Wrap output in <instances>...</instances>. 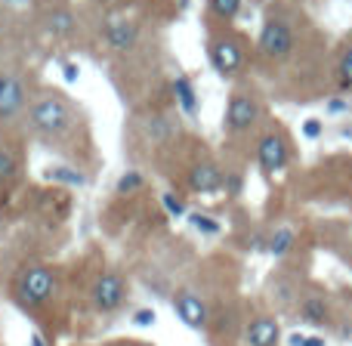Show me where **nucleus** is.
<instances>
[{"instance_id": "obj_15", "label": "nucleus", "mask_w": 352, "mask_h": 346, "mask_svg": "<svg viewBox=\"0 0 352 346\" xmlns=\"http://www.w3.org/2000/svg\"><path fill=\"white\" fill-rule=\"evenodd\" d=\"M173 93H176V102L182 105L186 115H195V111H198V96H195V87L186 74H179V78L173 80Z\"/></svg>"}, {"instance_id": "obj_23", "label": "nucleus", "mask_w": 352, "mask_h": 346, "mask_svg": "<svg viewBox=\"0 0 352 346\" xmlns=\"http://www.w3.org/2000/svg\"><path fill=\"white\" fill-rule=\"evenodd\" d=\"M133 322L140 325V328H152V325H155V312H152V310H140V312L133 316Z\"/></svg>"}, {"instance_id": "obj_19", "label": "nucleus", "mask_w": 352, "mask_h": 346, "mask_svg": "<svg viewBox=\"0 0 352 346\" xmlns=\"http://www.w3.org/2000/svg\"><path fill=\"white\" fill-rule=\"evenodd\" d=\"M337 80H340L343 90H352V47L337 62Z\"/></svg>"}, {"instance_id": "obj_30", "label": "nucleus", "mask_w": 352, "mask_h": 346, "mask_svg": "<svg viewBox=\"0 0 352 346\" xmlns=\"http://www.w3.org/2000/svg\"><path fill=\"white\" fill-rule=\"evenodd\" d=\"M256 3H260V0H256Z\"/></svg>"}, {"instance_id": "obj_26", "label": "nucleus", "mask_w": 352, "mask_h": 346, "mask_svg": "<svg viewBox=\"0 0 352 346\" xmlns=\"http://www.w3.org/2000/svg\"><path fill=\"white\" fill-rule=\"evenodd\" d=\"M65 171H68V167H59V171L50 173V176H59V180H68V182H84V176H80V173H65Z\"/></svg>"}, {"instance_id": "obj_3", "label": "nucleus", "mask_w": 352, "mask_h": 346, "mask_svg": "<svg viewBox=\"0 0 352 346\" xmlns=\"http://www.w3.org/2000/svg\"><path fill=\"white\" fill-rule=\"evenodd\" d=\"M294 31L285 19H275L269 16L260 28V37H256V53L263 59H272V62H285L287 56L294 53Z\"/></svg>"}, {"instance_id": "obj_20", "label": "nucleus", "mask_w": 352, "mask_h": 346, "mask_svg": "<svg viewBox=\"0 0 352 346\" xmlns=\"http://www.w3.org/2000/svg\"><path fill=\"white\" fill-rule=\"evenodd\" d=\"M118 195H130V192H136V188H142V176L136 173V171H130V173H124L121 180H118Z\"/></svg>"}, {"instance_id": "obj_13", "label": "nucleus", "mask_w": 352, "mask_h": 346, "mask_svg": "<svg viewBox=\"0 0 352 346\" xmlns=\"http://www.w3.org/2000/svg\"><path fill=\"white\" fill-rule=\"evenodd\" d=\"M19 176V155L12 146H6V142H0V192H6V188L16 182Z\"/></svg>"}, {"instance_id": "obj_9", "label": "nucleus", "mask_w": 352, "mask_h": 346, "mask_svg": "<svg viewBox=\"0 0 352 346\" xmlns=\"http://www.w3.org/2000/svg\"><path fill=\"white\" fill-rule=\"evenodd\" d=\"M173 310H176V316L182 318V325H188V328H195V331L207 328V318H210V312H207V303L198 297V294L179 291L173 297Z\"/></svg>"}, {"instance_id": "obj_16", "label": "nucleus", "mask_w": 352, "mask_h": 346, "mask_svg": "<svg viewBox=\"0 0 352 346\" xmlns=\"http://www.w3.org/2000/svg\"><path fill=\"white\" fill-rule=\"evenodd\" d=\"M74 28H78V22H74V12H68V10H53V12L47 16V31H50V34L68 37Z\"/></svg>"}, {"instance_id": "obj_28", "label": "nucleus", "mask_w": 352, "mask_h": 346, "mask_svg": "<svg viewBox=\"0 0 352 346\" xmlns=\"http://www.w3.org/2000/svg\"><path fill=\"white\" fill-rule=\"evenodd\" d=\"M31 346H43V343H41V337H31Z\"/></svg>"}, {"instance_id": "obj_1", "label": "nucleus", "mask_w": 352, "mask_h": 346, "mask_svg": "<svg viewBox=\"0 0 352 346\" xmlns=\"http://www.w3.org/2000/svg\"><path fill=\"white\" fill-rule=\"evenodd\" d=\"M28 127L47 142H62L74 127V111L62 93H43L28 105Z\"/></svg>"}, {"instance_id": "obj_5", "label": "nucleus", "mask_w": 352, "mask_h": 346, "mask_svg": "<svg viewBox=\"0 0 352 346\" xmlns=\"http://www.w3.org/2000/svg\"><path fill=\"white\" fill-rule=\"evenodd\" d=\"M260 115H263V109L254 93H232L229 105H226L223 127H226V133H232V136L248 133V130L260 121Z\"/></svg>"}, {"instance_id": "obj_25", "label": "nucleus", "mask_w": 352, "mask_h": 346, "mask_svg": "<svg viewBox=\"0 0 352 346\" xmlns=\"http://www.w3.org/2000/svg\"><path fill=\"white\" fill-rule=\"evenodd\" d=\"M303 133H306V136H309V140H316V136H318V133H322V121H316V118H312V121H306Z\"/></svg>"}, {"instance_id": "obj_2", "label": "nucleus", "mask_w": 352, "mask_h": 346, "mask_svg": "<svg viewBox=\"0 0 352 346\" xmlns=\"http://www.w3.org/2000/svg\"><path fill=\"white\" fill-rule=\"evenodd\" d=\"M56 294V275L47 266H25L16 279V300L22 310H37Z\"/></svg>"}, {"instance_id": "obj_8", "label": "nucleus", "mask_w": 352, "mask_h": 346, "mask_svg": "<svg viewBox=\"0 0 352 346\" xmlns=\"http://www.w3.org/2000/svg\"><path fill=\"white\" fill-rule=\"evenodd\" d=\"M124 300H127V281L121 279L118 272H102L96 279V285H93V306H96V312H118L124 306Z\"/></svg>"}, {"instance_id": "obj_10", "label": "nucleus", "mask_w": 352, "mask_h": 346, "mask_svg": "<svg viewBox=\"0 0 352 346\" xmlns=\"http://www.w3.org/2000/svg\"><path fill=\"white\" fill-rule=\"evenodd\" d=\"M105 41H109V47L115 50V53H127V50H133L136 41H140V25H136L133 19H111V22L105 25Z\"/></svg>"}, {"instance_id": "obj_4", "label": "nucleus", "mask_w": 352, "mask_h": 346, "mask_svg": "<svg viewBox=\"0 0 352 346\" xmlns=\"http://www.w3.org/2000/svg\"><path fill=\"white\" fill-rule=\"evenodd\" d=\"M207 56H210V65L217 68L223 78H238L244 68V59H248V50H244V41L235 34H217L207 47Z\"/></svg>"}, {"instance_id": "obj_11", "label": "nucleus", "mask_w": 352, "mask_h": 346, "mask_svg": "<svg viewBox=\"0 0 352 346\" xmlns=\"http://www.w3.org/2000/svg\"><path fill=\"white\" fill-rule=\"evenodd\" d=\"M226 176L219 171L213 161H201V164H195L192 171H188V186H192V192H217V188H223Z\"/></svg>"}, {"instance_id": "obj_14", "label": "nucleus", "mask_w": 352, "mask_h": 346, "mask_svg": "<svg viewBox=\"0 0 352 346\" xmlns=\"http://www.w3.org/2000/svg\"><path fill=\"white\" fill-rule=\"evenodd\" d=\"M300 316H303V322H309V325H328L331 322V310L322 297H306L303 306H300Z\"/></svg>"}, {"instance_id": "obj_7", "label": "nucleus", "mask_w": 352, "mask_h": 346, "mask_svg": "<svg viewBox=\"0 0 352 346\" xmlns=\"http://www.w3.org/2000/svg\"><path fill=\"white\" fill-rule=\"evenodd\" d=\"M28 109V87L16 72H0V121H16Z\"/></svg>"}, {"instance_id": "obj_18", "label": "nucleus", "mask_w": 352, "mask_h": 346, "mask_svg": "<svg viewBox=\"0 0 352 346\" xmlns=\"http://www.w3.org/2000/svg\"><path fill=\"white\" fill-rule=\"evenodd\" d=\"M294 244V232L291 229H278L272 238H269V254L272 257H285Z\"/></svg>"}, {"instance_id": "obj_6", "label": "nucleus", "mask_w": 352, "mask_h": 346, "mask_svg": "<svg viewBox=\"0 0 352 346\" xmlns=\"http://www.w3.org/2000/svg\"><path fill=\"white\" fill-rule=\"evenodd\" d=\"M291 161V146H287L285 133L269 130L256 140V164L263 167V173H281Z\"/></svg>"}, {"instance_id": "obj_12", "label": "nucleus", "mask_w": 352, "mask_h": 346, "mask_svg": "<svg viewBox=\"0 0 352 346\" xmlns=\"http://www.w3.org/2000/svg\"><path fill=\"white\" fill-rule=\"evenodd\" d=\"M278 337H281V328L275 318L269 316H260L248 325L244 331V343L248 346H278Z\"/></svg>"}, {"instance_id": "obj_21", "label": "nucleus", "mask_w": 352, "mask_h": 346, "mask_svg": "<svg viewBox=\"0 0 352 346\" xmlns=\"http://www.w3.org/2000/svg\"><path fill=\"white\" fill-rule=\"evenodd\" d=\"M192 226L201 232H207V235H217L219 232V223H213V219L204 217V213H192Z\"/></svg>"}, {"instance_id": "obj_17", "label": "nucleus", "mask_w": 352, "mask_h": 346, "mask_svg": "<svg viewBox=\"0 0 352 346\" xmlns=\"http://www.w3.org/2000/svg\"><path fill=\"white\" fill-rule=\"evenodd\" d=\"M207 3H210V10H213V16H217V19H223V22H232V19L241 12L244 0H207Z\"/></svg>"}, {"instance_id": "obj_22", "label": "nucleus", "mask_w": 352, "mask_h": 346, "mask_svg": "<svg viewBox=\"0 0 352 346\" xmlns=\"http://www.w3.org/2000/svg\"><path fill=\"white\" fill-rule=\"evenodd\" d=\"M161 201H164L167 213H173V217H182V213H186V201H182V198H176L173 192H167V195H164V198H161Z\"/></svg>"}, {"instance_id": "obj_24", "label": "nucleus", "mask_w": 352, "mask_h": 346, "mask_svg": "<svg viewBox=\"0 0 352 346\" xmlns=\"http://www.w3.org/2000/svg\"><path fill=\"white\" fill-rule=\"evenodd\" d=\"M291 346H324L322 337H303V334H297V337H291Z\"/></svg>"}, {"instance_id": "obj_29", "label": "nucleus", "mask_w": 352, "mask_h": 346, "mask_svg": "<svg viewBox=\"0 0 352 346\" xmlns=\"http://www.w3.org/2000/svg\"><path fill=\"white\" fill-rule=\"evenodd\" d=\"M136 346H142V343H136Z\"/></svg>"}, {"instance_id": "obj_27", "label": "nucleus", "mask_w": 352, "mask_h": 346, "mask_svg": "<svg viewBox=\"0 0 352 346\" xmlns=\"http://www.w3.org/2000/svg\"><path fill=\"white\" fill-rule=\"evenodd\" d=\"M65 78L68 80H78V65H65Z\"/></svg>"}]
</instances>
